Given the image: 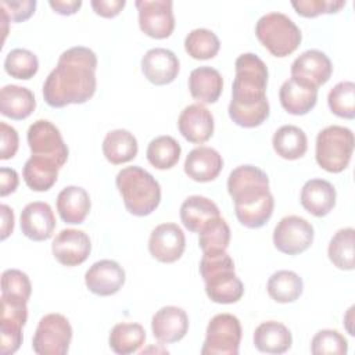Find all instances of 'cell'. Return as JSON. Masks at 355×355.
Masks as SVG:
<instances>
[{
    "mask_svg": "<svg viewBox=\"0 0 355 355\" xmlns=\"http://www.w3.org/2000/svg\"><path fill=\"white\" fill-rule=\"evenodd\" d=\"M223 79L218 69L211 67H198L189 75V90L200 104L216 103L222 94Z\"/></svg>",
    "mask_w": 355,
    "mask_h": 355,
    "instance_id": "25",
    "label": "cell"
},
{
    "mask_svg": "<svg viewBox=\"0 0 355 355\" xmlns=\"http://www.w3.org/2000/svg\"><path fill=\"white\" fill-rule=\"evenodd\" d=\"M279 98L288 114L305 115L316 105L318 87L291 76L280 86Z\"/></svg>",
    "mask_w": 355,
    "mask_h": 355,
    "instance_id": "22",
    "label": "cell"
},
{
    "mask_svg": "<svg viewBox=\"0 0 355 355\" xmlns=\"http://www.w3.org/2000/svg\"><path fill=\"white\" fill-rule=\"evenodd\" d=\"M178 128L187 141L201 144L214 133V116L202 104H190L180 112Z\"/></svg>",
    "mask_w": 355,
    "mask_h": 355,
    "instance_id": "21",
    "label": "cell"
},
{
    "mask_svg": "<svg viewBox=\"0 0 355 355\" xmlns=\"http://www.w3.org/2000/svg\"><path fill=\"white\" fill-rule=\"evenodd\" d=\"M139 26L153 39H166L175 29V17L171 0H137Z\"/></svg>",
    "mask_w": 355,
    "mask_h": 355,
    "instance_id": "13",
    "label": "cell"
},
{
    "mask_svg": "<svg viewBox=\"0 0 355 355\" xmlns=\"http://www.w3.org/2000/svg\"><path fill=\"white\" fill-rule=\"evenodd\" d=\"M227 191L239 222L250 229L262 227L272 216L275 200L268 175L254 165H240L227 178Z\"/></svg>",
    "mask_w": 355,
    "mask_h": 355,
    "instance_id": "3",
    "label": "cell"
},
{
    "mask_svg": "<svg viewBox=\"0 0 355 355\" xmlns=\"http://www.w3.org/2000/svg\"><path fill=\"white\" fill-rule=\"evenodd\" d=\"M0 8L7 14L10 21L22 22L35 12L36 0H1Z\"/></svg>",
    "mask_w": 355,
    "mask_h": 355,
    "instance_id": "44",
    "label": "cell"
},
{
    "mask_svg": "<svg viewBox=\"0 0 355 355\" xmlns=\"http://www.w3.org/2000/svg\"><path fill=\"white\" fill-rule=\"evenodd\" d=\"M18 133L17 130L7 125L6 122H0V158L10 159L15 155L18 150Z\"/></svg>",
    "mask_w": 355,
    "mask_h": 355,
    "instance_id": "45",
    "label": "cell"
},
{
    "mask_svg": "<svg viewBox=\"0 0 355 355\" xmlns=\"http://www.w3.org/2000/svg\"><path fill=\"white\" fill-rule=\"evenodd\" d=\"M255 35L262 46L275 57L290 55L302 40L300 28L283 12L262 15L255 25Z\"/></svg>",
    "mask_w": 355,
    "mask_h": 355,
    "instance_id": "6",
    "label": "cell"
},
{
    "mask_svg": "<svg viewBox=\"0 0 355 355\" xmlns=\"http://www.w3.org/2000/svg\"><path fill=\"white\" fill-rule=\"evenodd\" d=\"M219 47L220 42L218 36L207 28L193 29L184 39L186 53L196 60L214 58L218 54Z\"/></svg>",
    "mask_w": 355,
    "mask_h": 355,
    "instance_id": "37",
    "label": "cell"
},
{
    "mask_svg": "<svg viewBox=\"0 0 355 355\" xmlns=\"http://www.w3.org/2000/svg\"><path fill=\"white\" fill-rule=\"evenodd\" d=\"M94 12L104 18L116 17L125 7V0H92L90 1Z\"/></svg>",
    "mask_w": 355,
    "mask_h": 355,
    "instance_id": "46",
    "label": "cell"
},
{
    "mask_svg": "<svg viewBox=\"0 0 355 355\" xmlns=\"http://www.w3.org/2000/svg\"><path fill=\"white\" fill-rule=\"evenodd\" d=\"M89 193L79 186H67L57 196V211L65 223H82L90 212Z\"/></svg>",
    "mask_w": 355,
    "mask_h": 355,
    "instance_id": "27",
    "label": "cell"
},
{
    "mask_svg": "<svg viewBox=\"0 0 355 355\" xmlns=\"http://www.w3.org/2000/svg\"><path fill=\"white\" fill-rule=\"evenodd\" d=\"M234 67L236 76L227 108L229 116L241 128H257L269 116L268 67L254 53L240 54Z\"/></svg>",
    "mask_w": 355,
    "mask_h": 355,
    "instance_id": "2",
    "label": "cell"
},
{
    "mask_svg": "<svg viewBox=\"0 0 355 355\" xmlns=\"http://www.w3.org/2000/svg\"><path fill=\"white\" fill-rule=\"evenodd\" d=\"M330 111L345 119L355 116V83L351 80L338 82L327 96Z\"/></svg>",
    "mask_w": 355,
    "mask_h": 355,
    "instance_id": "40",
    "label": "cell"
},
{
    "mask_svg": "<svg viewBox=\"0 0 355 355\" xmlns=\"http://www.w3.org/2000/svg\"><path fill=\"white\" fill-rule=\"evenodd\" d=\"M354 237L355 230L352 227H343L331 237L327 255L336 268L343 270L354 269Z\"/></svg>",
    "mask_w": 355,
    "mask_h": 355,
    "instance_id": "36",
    "label": "cell"
},
{
    "mask_svg": "<svg viewBox=\"0 0 355 355\" xmlns=\"http://www.w3.org/2000/svg\"><path fill=\"white\" fill-rule=\"evenodd\" d=\"M218 216H220L218 205L202 196H190L180 205V220L193 233H200Z\"/></svg>",
    "mask_w": 355,
    "mask_h": 355,
    "instance_id": "26",
    "label": "cell"
},
{
    "mask_svg": "<svg viewBox=\"0 0 355 355\" xmlns=\"http://www.w3.org/2000/svg\"><path fill=\"white\" fill-rule=\"evenodd\" d=\"M180 144L168 135L153 139L147 146V159L157 169H171L180 158Z\"/></svg>",
    "mask_w": 355,
    "mask_h": 355,
    "instance_id": "35",
    "label": "cell"
},
{
    "mask_svg": "<svg viewBox=\"0 0 355 355\" xmlns=\"http://www.w3.org/2000/svg\"><path fill=\"white\" fill-rule=\"evenodd\" d=\"M51 251L61 265L78 266L90 255L92 243L83 230L64 229L53 240Z\"/></svg>",
    "mask_w": 355,
    "mask_h": 355,
    "instance_id": "15",
    "label": "cell"
},
{
    "mask_svg": "<svg viewBox=\"0 0 355 355\" xmlns=\"http://www.w3.org/2000/svg\"><path fill=\"white\" fill-rule=\"evenodd\" d=\"M333 72L330 58L320 50L312 49L300 54L291 64V76L315 87L324 85Z\"/></svg>",
    "mask_w": 355,
    "mask_h": 355,
    "instance_id": "19",
    "label": "cell"
},
{
    "mask_svg": "<svg viewBox=\"0 0 355 355\" xmlns=\"http://www.w3.org/2000/svg\"><path fill=\"white\" fill-rule=\"evenodd\" d=\"M72 340L69 320L61 313L44 315L36 327L32 348L37 355H65Z\"/></svg>",
    "mask_w": 355,
    "mask_h": 355,
    "instance_id": "8",
    "label": "cell"
},
{
    "mask_svg": "<svg viewBox=\"0 0 355 355\" xmlns=\"http://www.w3.org/2000/svg\"><path fill=\"white\" fill-rule=\"evenodd\" d=\"M18 173L12 168H1L0 169V196L6 197L14 193L18 187Z\"/></svg>",
    "mask_w": 355,
    "mask_h": 355,
    "instance_id": "47",
    "label": "cell"
},
{
    "mask_svg": "<svg viewBox=\"0 0 355 355\" xmlns=\"http://www.w3.org/2000/svg\"><path fill=\"white\" fill-rule=\"evenodd\" d=\"M354 144V133L345 126L330 125L322 129L316 136L315 147L318 165L330 173L343 172L351 161Z\"/></svg>",
    "mask_w": 355,
    "mask_h": 355,
    "instance_id": "7",
    "label": "cell"
},
{
    "mask_svg": "<svg viewBox=\"0 0 355 355\" xmlns=\"http://www.w3.org/2000/svg\"><path fill=\"white\" fill-rule=\"evenodd\" d=\"M200 273L205 283V293L211 301L216 304H233L243 297V282L237 277L234 262L226 251L202 254Z\"/></svg>",
    "mask_w": 355,
    "mask_h": 355,
    "instance_id": "4",
    "label": "cell"
},
{
    "mask_svg": "<svg viewBox=\"0 0 355 355\" xmlns=\"http://www.w3.org/2000/svg\"><path fill=\"white\" fill-rule=\"evenodd\" d=\"M272 146L279 157L284 159H298L306 153L308 139L301 128L283 125L275 132Z\"/></svg>",
    "mask_w": 355,
    "mask_h": 355,
    "instance_id": "32",
    "label": "cell"
},
{
    "mask_svg": "<svg viewBox=\"0 0 355 355\" xmlns=\"http://www.w3.org/2000/svg\"><path fill=\"white\" fill-rule=\"evenodd\" d=\"M28 301L18 297L1 294L0 316V352L11 355L22 344V327L28 319Z\"/></svg>",
    "mask_w": 355,
    "mask_h": 355,
    "instance_id": "10",
    "label": "cell"
},
{
    "mask_svg": "<svg viewBox=\"0 0 355 355\" xmlns=\"http://www.w3.org/2000/svg\"><path fill=\"white\" fill-rule=\"evenodd\" d=\"M151 330L159 343L172 344L180 341L189 330V318L186 311L175 305L159 308L153 315Z\"/></svg>",
    "mask_w": 355,
    "mask_h": 355,
    "instance_id": "18",
    "label": "cell"
},
{
    "mask_svg": "<svg viewBox=\"0 0 355 355\" xmlns=\"http://www.w3.org/2000/svg\"><path fill=\"white\" fill-rule=\"evenodd\" d=\"M198 234V244L202 254L226 251L229 247L230 227L222 216L211 220Z\"/></svg>",
    "mask_w": 355,
    "mask_h": 355,
    "instance_id": "38",
    "label": "cell"
},
{
    "mask_svg": "<svg viewBox=\"0 0 355 355\" xmlns=\"http://www.w3.org/2000/svg\"><path fill=\"white\" fill-rule=\"evenodd\" d=\"M313 236V226L306 219L288 215L277 222L273 230V244L283 254L297 255L311 247Z\"/></svg>",
    "mask_w": 355,
    "mask_h": 355,
    "instance_id": "12",
    "label": "cell"
},
{
    "mask_svg": "<svg viewBox=\"0 0 355 355\" xmlns=\"http://www.w3.org/2000/svg\"><path fill=\"white\" fill-rule=\"evenodd\" d=\"M125 279L126 275L123 268L112 259H100L85 273V283L89 291L101 297L118 293L122 288Z\"/></svg>",
    "mask_w": 355,
    "mask_h": 355,
    "instance_id": "16",
    "label": "cell"
},
{
    "mask_svg": "<svg viewBox=\"0 0 355 355\" xmlns=\"http://www.w3.org/2000/svg\"><path fill=\"white\" fill-rule=\"evenodd\" d=\"M97 55L85 46L65 50L43 83V98L53 108L83 104L96 92Z\"/></svg>",
    "mask_w": 355,
    "mask_h": 355,
    "instance_id": "1",
    "label": "cell"
},
{
    "mask_svg": "<svg viewBox=\"0 0 355 355\" xmlns=\"http://www.w3.org/2000/svg\"><path fill=\"white\" fill-rule=\"evenodd\" d=\"M115 184L125 208L135 216H147L159 205L161 186L150 172L140 166L121 169Z\"/></svg>",
    "mask_w": 355,
    "mask_h": 355,
    "instance_id": "5",
    "label": "cell"
},
{
    "mask_svg": "<svg viewBox=\"0 0 355 355\" xmlns=\"http://www.w3.org/2000/svg\"><path fill=\"white\" fill-rule=\"evenodd\" d=\"M26 140L32 155L54 161L60 168L68 159V147L58 128L47 119H37L29 128Z\"/></svg>",
    "mask_w": 355,
    "mask_h": 355,
    "instance_id": "11",
    "label": "cell"
},
{
    "mask_svg": "<svg viewBox=\"0 0 355 355\" xmlns=\"http://www.w3.org/2000/svg\"><path fill=\"white\" fill-rule=\"evenodd\" d=\"M186 237L176 223L155 226L148 239V251L153 258L162 263L176 262L184 251Z\"/></svg>",
    "mask_w": 355,
    "mask_h": 355,
    "instance_id": "14",
    "label": "cell"
},
{
    "mask_svg": "<svg viewBox=\"0 0 355 355\" xmlns=\"http://www.w3.org/2000/svg\"><path fill=\"white\" fill-rule=\"evenodd\" d=\"M32 284L28 275L19 269H6L1 273V294L29 300Z\"/></svg>",
    "mask_w": 355,
    "mask_h": 355,
    "instance_id": "42",
    "label": "cell"
},
{
    "mask_svg": "<svg viewBox=\"0 0 355 355\" xmlns=\"http://www.w3.org/2000/svg\"><path fill=\"white\" fill-rule=\"evenodd\" d=\"M146 331L144 327L139 323H128L122 322L115 324L108 337L110 348L118 355H129L144 344Z\"/></svg>",
    "mask_w": 355,
    "mask_h": 355,
    "instance_id": "33",
    "label": "cell"
},
{
    "mask_svg": "<svg viewBox=\"0 0 355 355\" xmlns=\"http://www.w3.org/2000/svg\"><path fill=\"white\" fill-rule=\"evenodd\" d=\"M101 148L108 162L121 165L132 161L137 155L139 144L129 130L115 129L105 135Z\"/></svg>",
    "mask_w": 355,
    "mask_h": 355,
    "instance_id": "30",
    "label": "cell"
},
{
    "mask_svg": "<svg viewBox=\"0 0 355 355\" xmlns=\"http://www.w3.org/2000/svg\"><path fill=\"white\" fill-rule=\"evenodd\" d=\"M0 211H1V240H6L14 230V212L6 204L0 205Z\"/></svg>",
    "mask_w": 355,
    "mask_h": 355,
    "instance_id": "49",
    "label": "cell"
},
{
    "mask_svg": "<svg viewBox=\"0 0 355 355\" xmlns=\"http://www.w3.org/2000/svg\"><path fill=\"white\" fill-rule=\"evenodd\" d=\"M36 107L33 93L24 86L6 85L0 90V112L11 119L28 118Z\"/></svg>",
    "mask_w": 355,
    "mask_h": 355,
    "instance_id": "29",
    "label": "cell"
},
{
    "mask_svg": "<svg viewBox=\"0 0 355 355\" xmlns=\"http://www.w3.org/2000/svg\"><path fill=\"white\" fill-rule=\"evenodd\" d=\"M58 169L60 166L54 161L32 155L24 165L22 178L31 190L47 191L57 182Z\"/></svg>",
    "mask_w": 355,
    "mask_h": 355,
    "instance_id": "31",
    "label": "cell"
},
{
    "mask_svg": "<svg viewBox=\"0 0 355 355\" xmlns=\"http://www.w3.org/2000/svg\"><path fill=\"white\" fill-rule=\"evenodd\" d=\"M223 168L222 155L212 147L198 146L193 148L184 159L186 175L200 183L211 182L218 178Z\"/></svg>",
    "mask_w": 355,
    "mask_h": 355,
    "instance_id": "23",
    "label": "cell"
},
{
    "mask_svg": "<svg viewBox=\"0 0 355 355\" xmlns=\"http://www.w3.org/2000/svg\"><path fill=\"white\" fill-rule=\"evenodd\" d=\"M291 6L297 14L305 18H313L320 14H333L340 11L344 6V0H295Z\"/></svg>",
    "mask_w": 355,
    "mask_h": 355,
    "instance_id": "43",
    "label": "cell"
},
{
    "mask_svg": "<svg viewBox=\"0 0 355 355\" xmlns=\"http://www.w3.org/2000/svg\"><path fill=\"white\" fill-rule=\"evenodd\" d=\"M268 294L280 304L294 302L302 294V279L293 270H277L268 279Z\"/></svg>",
    "mask_w": 355,
    "mask_h": 355,
    "instance_id": "34",
    "label": "cell"
},
{
    "mask_svg": "<svg viewBox=\"0 0 355 355\" xmlns=\"http://www.w3.org/2000/svg\"><path fill=\"white\" fill-rule=\"evenodd\" d=\"M348 351L347 338L337 330L324 329L319 330L311 341V352L313 355H345Z\"/></svg>",
    "mask_w": 355,
    "mask_h": 355,
    "instance_id": "41",
    "label": "cell"
},
{
    "mask_svg": "<svg viewBox=\"0 0 355 355\" xmlns=\"http://www.w3.org/2000/svg\"><path fill=\"white\" fill-rule=\"evenodd\" d=\"M291 331L280 322H262L254 331V345L265 354H284L291 348Z\"/></svg>",
    "mask_w": 355,
    "mask_h": 355,
    "instance_id": "28",
    "label": "cell"
},
{
    "mask_svg": "<svg viewBox=\"0 0 355 355\" xmlns=\"http://www.w3.org/2000/svg\"><path fill=\"white\" fill-rule=\"evenodd\" d=\"M241 341L240 320L232 313L215 315L205 333L202 355H237Z\"/></svg>",
    "mask_w": 355,
    "mask_h": 355,
    "instance_id": "9",
    "label": "cell"
},
{
    "mask_svg": "<svg viewBox=\"0 0 355 355\" xmlns=\"http://www.w3.org/2000/svg\"><path fill=\"white\" fill-rule=\"evenodd\" d=\"M180 62L176 54L164 47L146 51L141 58V71L148 82L157 86L169 85L179 73Z\"/></svg>",
    "mask_w": 355,
    "mask_h": 355,
    "instance_id": "17",
    "label": "cell"
},
{
    "mask_svg": "<svg viewBox=\"0 0 355 355\" xmlns=\"http://www.w3.org/2000/svg\"><path fill=\"white\" fill-rule=\"evenodd\" d=\"M49 4L57 14L72 15L80 8L82 1L80 0H50Z\"/></svg>",
    "mask_w": 355,
    "mask_h": 355,
    "instance_id": "48",
    "label": "cell"
},
{
    "mask_svg": "<svg viewBox=\"0 0 355 355\" xmlns=\"http://www.w3.org/2000/svg\"><path fill=\"white\" fill-rule=\"evenodd\" d=\"M337 193L334 186L324 179L308 180L300 194V201L304 209L311 215L322 218L326 216L336 205Z\"/></svg>",
    "mask_w": 355,
    "mask_h": 355,
    "instance_id": "24",
    "label": "cell"
},
{
    "mask_svg": "<svg viewBox=\"0 0 355 355\" xmlns=\"http://www.w3.org/2000/svg\"><path fill=\"white\" fill-rule=\"evenodd\" d=\"M4 69L11 78L28 80L36 75L39 69V60L28 49H12L6 55Z\"/></svg>",
    "mask_w": 355,
    "mask_h": 355,
    "instance_id": "39",
    "label": "cell"
},
{
    "mask_svg": "<svg viewBox=\"0 0 355 355\" xmlns=\"http://www.w3.org/2000/svg\"><path fill=\"white\" fill-rule=\"evenodd\" d=\"M22 233L33 241H44L51 237L55 229V216L51 207L43 201H33L25 205L19 219Z\"/></svg>",
    "mask_w": 355,
    "mask_h": 355,
    "instance_id": "20",
    "label": "cell"
}]
</instances>
